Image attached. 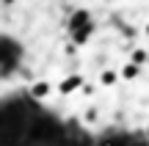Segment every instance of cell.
Listing matches in <instances>:
<instances>
[{
    "label": "cell",
    "mask_w": 149,
    "mask_h": 146,
    "mask_svg": "<svg viewBox=\"0 0 149 146\" xmlns=\"http://www.w3.org/2000/svg\"><path fill=\"white\" fill-rule=\"evenodd\" d=\"M111 58H113V50H91L86 53V75H97L100 69H105V66H111Z\"/></svg>",
    "instance_id": "cell-3"
},
{
    "label": "cell",
    "mask_w": 149,
    "mask_h": 146,
    "mask_svg": "<svg viewBox=\"0 0 149 146\" xmlns=\"http://www.w3.org/2000/svg\"><path fill=\"white\" fill-rule=\"evenodd\" d=\"M119 75H122V80L124 83H138L141 80V75H144V66L141 64H135V61H130V58H124L122 64H119Z\"/></svg>",
    "instance_id": "cell-5"
},
{
    "label": "cell",
    "mask_w": 149,
    "mask_h": 146,
    "mask_svg": "<svg viewBox=\"0 0 149 146\" xmlns=\"http://www.w3.org/2000/svg\"><path fill=\"white\" fill-rule=\"evenodd\" d=\"M124 58H130V61H135V64L146 66V64H149V50H146V47H135V44H133V47H130V53L124 55Z\"/></svg>",
    "instance_id": "cell-6"
},
{
    "label": "cell",
    "mask_w": 149,
    "mask_h": 146,
    "mask_svg": "<svg viewBox=\"0 0 149 146\" xmlns=\"http://www.w3.org/2000/svg\"><path fill=\"white\" fill-rule=\"evenodd\" d=\"M94 80L100 83V88H105V91H113V88L122 83V75H119V66H105V69H100L94 75Z\"/></svg>",
    "instance_id": "cell-4"
},
{
    "label": "cell",
    "mask_w": 149,
    "mask_h": 146,
    "mask_svg": "<svg viewBox=\"0 0 149 146\" xmlns=\"http://www.w3.org/2000/svg\"><path fill=\"white\" fill-rule=\"evenodd\" d=\"M141 33H144V39H149V19L144 22V25H141Z\"/></svg>",
    "instance_id": "cell-8"
},
{
    "label": "cell",
    "mask_w": 149,
    "mask_h": 146,
    "mask_svg": "<svg viewBox=\"0 0 149 146\" xmlns=\"http://www.w3.org/2000/svg\"><path fill=\"white\" fill-rule=\"evenodd\" d=\"M86 72L80 69V72H64V75H58V80H55V88H58V94L61 97H77V91L83 88V83H86Z\"/></svg>",
    "instance_id": "cell-2"
},
{
    "label": "cell",
    "mask_w": 149,
    "mask_h": 146,
    "mask_svg": "<svg viewBox=\"0 0 149 146\" xmlns=\"http://www.w3.org/2000/svg\"><path fill=\"white\" fill-rule=\"evenodd\" d=\"M19 0H0V8H17Z\"/></svg>",
    "instance_id": "cell-7"
},
{
    "label": "cell",
    "mask_w": 149,
    "mask_h": 146,
    "mask_svg": "<svg viewBox=\"0 0 149 146\" xmlns=\"http://www.w3.org/2000/svg\"><path fill=\"white\" fill-rule=\"evenodd\" d=\"M25 94H28L31 102L44 105V102H53V97L58 94V88H55V80H53L50 75H36L31 83H28Z\"/></svg>",
    "instance_id": "cell-1"
}]
</instances>
